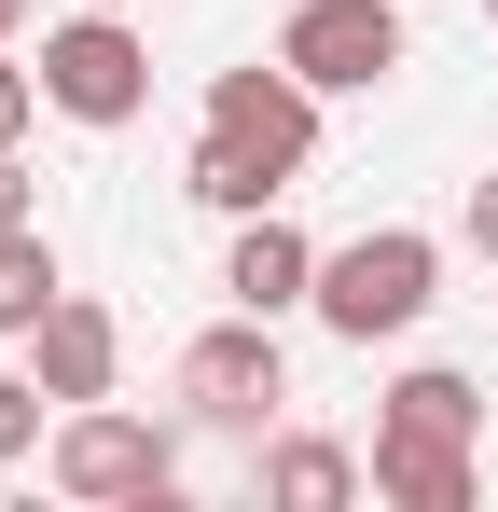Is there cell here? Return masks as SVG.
Instances as JSON below:
<instances>
[{
  "label": "cell",
  "instance_id": "8",
  "mask_svg": "<svg viewBox=\"0 0 498 512\" xmlns=\"http://www.w3.org/2000/svg\"><path fill=\"white\" fill-rule=\"evenodd\" d=\"M28 374L56 388V416H70V402H111V374H125V333H111V305L56 291V319L28 333Z\"/></svg>",
  "mask_w": 498,
  "mask_h": 512
},
{
  "label": "cell",
  "instance_id": "16",
  "mask_svg": "<svg viewBox=\"0 0 498 512\" xmlns=\"http://www.w3.org/2000/svg\"><path fill=\"white\" fill-rule=\"evenodd\" d=\"M471 250L498 263V180H471Z\"/></svg>",
  "mask_w": 498,
  "mask_h": 512
},
{
  "label": "cell",
  "instance_id": "12",
  "mask_svg": "<svg viewBox=\"0 0 498 512\" xmlns=\"http://www.w3.org/2000/svg\"><path fill=\"white\" fill-rule=\"evenodd\" d=\"M56 291H70V277H56V236H42V222H14V236H0V346L42 333V319H56Z\"/></svg>",
  "mask_w": 498,
  "mask_h": 512
},
{
  "label": "cell",
  "instance_id": "11",
  "mask_svg": "<svg viewBox=\"0 0 498 512\" xmlns=\"http://www.w3.org/2000/svg\"><path fill=\"white\" fill-rule=\"evenodd\" d=\"M374 429H429V443H485V388L457 374V360H415L402 388H388V416Z\"/></svg>",
  "mask_w": 498,
  "mask_h": 512
},
{
  "label": "cell",
  "instance_id": "20",
  "mask_svg": "<svg viewBox=\"0 0 498 512\" xmlns=\"http://www.w3.org/2000/svg\"><path fill=\"white\" fill-rule=\"evenodd\" d=\"M485 28H498V0H485Z\"/></svg>",
  "mask_w": 498,
  "mask_h": 512
},
{
  "label": "cell",
  "instance_id": "13",
  "mask_svg": "<svg viewBox=\"0 0 498 512\" xmlns=\"http://www.w3.org/2000/svg\"><path fill=\"white\" fill-rule=\"evenodd\" d=\"M180 194H194V208H222V222H249V208H277L291 180L263 167V153H236V139L208 125V139H194V167H180Z\"/></svg>",
  "mask_w": 498,
  "mask_h": 512
},
{
  "label": "cell",
  "instance_id": "1",
  "mask_svg": "<svg viewBox=\"0 0 498 512\" xmlns=\"http://www.w3.org/2000/svg\"><path fill=\"white\" fill-rule=\"evenodd\" d=\"M429 305H443V236H415V222H374V236L319 250V291H305V319H319L332 346H388V333H415Z\"/></svg>",
  "mask_w": 498,
  "mask_h": 512
},
{
  "label": "cell",
  "instance_id": "4",
  "mask_svg": "<svg viewBox=\"0 0 498 512\" xmlns=\"http://www.w3.org/2000/svg\"><path fill=\"white\" fill-rule=\"evenodd\" d=\"M277 402H291V360H277V319H222V333L180 346V416L208 429H277Z\"/></svg>",
  "mask_w": 498,
  "mask_h": 512
},
{
  "label": "cell",
  "instance_id": "2",
  "mask_svg": "<svg viewBox=\"0 0 498 512\" xmlns=\"http://www.w3.org/2000/svg\"><path fill=\"white\" fill-rule=\"evenodd\" d=\"M42 457H56V499H83V512H153L180 485V443L153 416H125V402H70Z\"/></svg>",
  "mask_w": 498,
  "mask_h": 512
},
{
  "label": "cell",
  "instance_id": "10",
  "mask_svg": "<svg viewBox=\"0 0 498 512\" xmlns=\"http://www.w3.org/2000/svg\"><path fill=\"white\" fill-rule=\"evenodd\" d=\"M360 485H374V457H346L319 429H277V443H263V499L277 512H346Z\"/></svg>",
  "mask_w": 498,
  "mask_h": 512
},
{
  "label": "cell",
  "instance_id": "6",
  "mask_svg": "<svg viewBox=\"0 0 498 512\" xmlns=\"http://www.w3.org/2000/svg\"><path fill=\"white\" fill-rule=\"evenodd\" d=\"M208 125H222L236 153H263L277 180H305V153H319V84H305L291 56H249V70L208 84Z\"/></svg>",
  "mask_w": 498,
  "mask_h": 512
},
{
  "label": "cell",
  "instance_id": "9",
  "mask_svg": "<svg viewBox=\"0 0 498 512\" xmlns=\"http://www.w3.org/2000/svg\"><path fill=\"white\" fill-rule=\"evenodd\" d=\"M374 499H402V512H471V499H485V443L374 429Z\"/></svg>",
  "mask_w": 498,
  "mask_h": 512
},
{
  "label": "cell",
  "instance_id": "3",
  "mask_svg": "<svg viewBox=\"0 0 498 512\" xmlns=\"http://www.w3.org/2000/svg\"><path fill=\"white\" fill-rule=\"evenodd\" d=\"M42 111H70V125H139V111H153V42L83 0L70 28H42Z\"/></svg>",
  "mask_w": 498,
  "mask_h": 512
},
{
  "label": "cell",
  "instance_id": "5",
  "mask_svg": "<svg viewBox=\"0 0 498 512\" xmlns=\"http://www.w3.org/2000/svg\"><path fill=\"white\" fill-rule=\"evenodd\" d=\"M277 56H291L319 97H374L388 70H402V0H291Z\"/></svg>",
  "mask_w": 498,
  "mask_h": 512
},
{
  "label": "cell",
  "instance_id": "17",
  "mask_svg": "<svg viewBox=\"0 0 498 512\" xmlns=\"http://www.w3.org/2000/svg\"><path fill=\"white\" fill-rule=\"evenodd\" d=\"M14 222H28V167L0 153V236H14Z\"/></svg>",
  "mask_w": 498,
  "mask_h": 512
},
{
  "label": "cell",
  "instance_id": "14",
  "mask_svg": "<svg viewBox=\"0 0 498 512\" xmlns=\"http://www.w3.org/2000/svg\"><path fill=\"white\" fill-rule=\"evenodd\" d=\"M42 402H56L42 374H0V471H14V457H42Z\"/></svg>",
  "mask_w": 498,
  "mask_h": 512
},
{
  "label": "cell",
  "instance_id": "18",
  "mask_svg": "<svg viewBox=\"0 0 498 512\" xmlns=\"http://www.w3.org/2000/svg\"><path fill=\"white\" fill-rule=\"evenodd\" d=\"M14 28H28V0H0V42H14Z\"/></svg>",
  "mask_w": 498,
  "mask_h": 512
},
{
  "label": "cell",
  "instance_id": "19",
  "mask_svg": "<svg viewBox=\"0 0 498 512\" xmlns=\"http://www.w3.org/2000/svg\"><path fill=\"white\" fill-rule=\"evenodd\" d=\"M97 14H125V0H97Z\"/></svg>",
  "mask_w": 498,
  "mask_h": 512
},
{
  "label": "cell",
  "instance_id": "15",
  "mask_svg": "<svg viewBox=\"0 0 498 512\" xmlns=\"http://www.w3.org/2000/svg\"><path fill=\"white\" fill-rule=\"evenodd\" d=\"M28 111H42V70H14V56H0V153L28 139Z\"/></svg>",
  "mask_w": 498,
  "mask_h": 512
},
{
  "label": "cell",
  "instance_id": "7",
  "mask_svg": "<svg viewBox=\"0 0 498 512\" xmlns=\"http://www.w3.org/2000/svg\"><path fill=\"white\" fill-rule=\"evenodd\" d=\"M222 291H236L249 319H291V305L319 291V236H305L291 208H249V222H236V250H222Z\"/></svg>",
  "mask_w": 498,
  "mask_h": 512
}]
</instances>
